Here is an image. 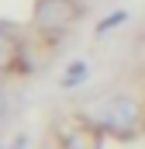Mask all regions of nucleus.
<instances>
[{
  "mask_svg": "<svg viewBox=\"0 0 145 149\" xmlns=\"http://www.w3.org/2000/svg\"><path fill=\"white\" fill-rule=\"evenodd\" d=\"M21 142H24V139H21V135H17V139H14V142H10V146H3V142H0V149H21Z\"/></svg>",
  "mask_w": 145,
  "mask_h": 149,
  "instance_id": "nucleus-5",
  "label": "nucleus"
},
{
  "mask_svg": "<svg viewBox=\"0 0 145 149\" xmlns=\"http://www.w3.org/2000/svg\"><path fill=\"white\" fill-rule=\"evenodd\" d=\"M93 121L104 128V132H114V135H128L135 125H138V101H131V97H124V94H114V97H104V101H97L93 108Z\"/></svg>",
  "mask_w": 145,
  "mask_h": 149,
  "instance_id": "nucleus-1",
  "label": "nucleus"
},
{
  "mask_svg": "<svg viewBox=\"0 0 145 149\" xmlns=\"http://www.w3.org/2000/svg\"><path fill=\"white\" fill-rule=\"evenodd\" d=\"M21 56V42L10 31V24H0V73H7Z\"/></svg>",
  "mask_w": 145,
  "mask_h": 149,
  "instance_id": "nucleus-3",
  "label": "nucleus"
},
{
  "mask_svg": "<svg viewBox=\"0 0 145 149\" xmlns=\"http://www.w3.org/2000/svg\"><path fill=\"white\" fill-rule=\"evenodd\" d=\"M3 114H7V94L0 90V121H3Z\"/></svg>",
  "mask_w": 145,
  "mask_h": 149,
  "instance_id": "nucleus-4",
  "label": "nucleus"
},
{
  "mask_svg": "<svg viewBox=\"0 0 145 149\" xmlns=\"http://www.w3.org/2000/svg\"><path fill=\"white\" fill-rule=\"evenodd\" d=\"M79 14L83 7L76 0H38L35 3V24L45 31H66Z\"/></svg>",
  "mask_w": 145,
  "mask_h": 149,
  "instance_id": "nucleus-2",
  "label": "nucleus"
}]
</instances>
